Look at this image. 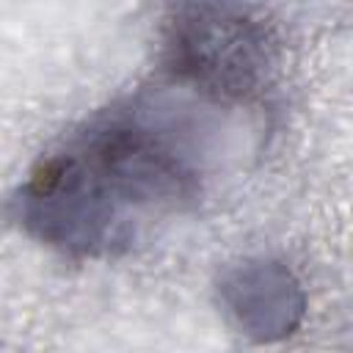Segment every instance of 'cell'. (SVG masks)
<instances>
[{
  "instance_id": "obj_1",
  "label": "cell",
  "mask_w": 353,
  "mask_h": 353,
  "mask_svg": "<svg viewBox=\"0 0 353 353\" xmlns=\"http://www.w3.org/2000/svg\"><path fill=\"white\" fill-rule=\"evenodd\" d=\"M262 105L168 69L58 138L6 201L8 221L69 259H116L201 210L251 149Z\"/></svg>"
},
{
  "instance_id": "obj_2",
  "label": "cell",
  "mask_w": 353,
  "mask_h": 353,
  "mask_svg": "<svg viewBox=\"0 0 353 353\" xmlns=\"http://www.w3.org/2000/svg\"><path fill=\"white\" fill-rule=\"evenodd\" d=\"M218 298L237 331L259 342L292 334L306 309L295 273L270 256H248L229 265L218 281Z\"/></svg>"
}]
</instances>
